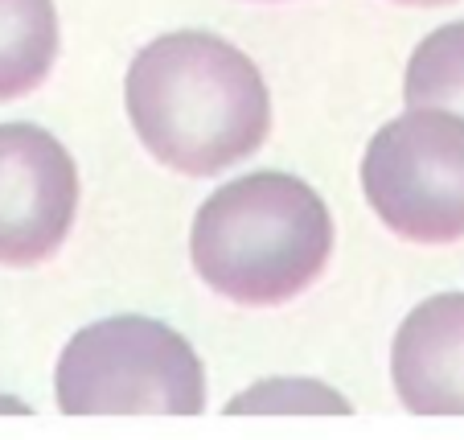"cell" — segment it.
Masks as SVG:
<instances>
[{
    "instance_id": "obj_7",
    "label": "cell",
    "mask_w": 464,
    "mask_h": 440,
    "mask_svg": "<svg viewBox=\"0 0 464 440\" xmlns=\"http://www.w3.org/2000/svg\"><path fill=\"white\" fill-rule=\"evenodd\" d=\"M58 58L53 0H0V103L21 99Z\"/></svg>"
},
{
    "instance_id": "obj_1",
    "label": "cell",
    "mask_w": 464,
    "mask_h": 440,
    "mask_svg": "<svg viewBox=\"0 0 464 440\" xmlns=\"http://www.w3.org/2000/svg\"><path fill=\"white\" fill-rule=\"evenodd\" d=\"M136 141L173 173H227L272 132L259 66L218 34L177 29L149 42L123 83Z\"/></svg>"
},
{
    "instance_id": "obj_2",
    "label": "cell",
    "mask_w": 464,
    "mask_h": 440,
    "mask_svg": "<svg viewBox=\"0 0 464 440\" xmlns=\"http://www.w3.org/2000/svg\"><path fill=\"white\" fill-rule=\"evenodd\" d=\"M334 256V214L308 181L280 169L235 177L193 214L189 259L235 305H284Z\"/></svg>"
},
{
    "instance_id": "obj_5",
    "label": "cell",
    "mask_w": 464,
    "mask_h": 440,
    "mask_svg": "<svg viewBox=\"0 0 464 440\" xmlns=\"http://www.w3.org/2000/svg\"><path fill=\"white\" fill-rule=\"evenodd\" d=\"M79 169L37 123H0V264L50 259L74 227Z\"/></svg>"
},
{
    "instance_id": "obj_4",
    "label": "cell",
    "mask_w": 464,
    "mask_h": 440,
    "mask_svg": "<svg viewBox=\"0 0 464 440\" xmlns=\"http://www.w3.org/2000/svg\"><path fill=\"white\" fill-rule=\"evenodd\" d=\"M362 190L399 239L460 243L464 115L448 107H411L382 123L362 161Z\"/></svg>"
},
{
    "instance_id": "obj_8",
    "label": "cell",
    "mask_w": 464,
    "mask_h": 440,
    "mask_svg": "<svg viewBox=\"0 0 464 440\" xmlns=\"http://www.w3.org/2000/svg\"><path fill=\"white\" fill-rule=\"evenodd\" d=\"M407 107H448L464 115V21L440 25L415 45L403 79Z\"/></svg>"
},
{
    "instance_id": "obj_9",
    "label": "cell",
    "mask_w": 464,
    "mask_h": 440,
    "mask_svg": "<svg viewBox=\"0 0 464 440\" xmlns=\"http://www.w3.org/2000/svg\"><path fill=\"white\" fill-rule=\"evenodd\" d=\"M227 412H337L350 416V399L342 391L324 387L313 379H272V383H255L238 399H230Z\"/></svg>"
},
{
    "instance_id": "obj_6",
    "label": "cell",
    "mask_w": 464,
    "mask_h": 440,
    "mask_svg": "<svg viewBox=\"0 0 464 440\" xmlns=\"http://www.w3.org/2000/svg\"><path fill=\"white\" fill-rule=\"evenodd\" d=\"M394 396L415 416H464V292H440L403 318L391 346Z\"/></svg>"
},
{
    "instance_id": "obj_3",
    "label": "cell",
    "mask_w": 464,
    "mask_h": 440,
    "mask_svg": "<svg viewBox=\"0 0 464 440\" xmlns=\"http://www.w3.org/2000/svg\"><path fill=\"white\" fill-rule=\"evenodd\" d=\"M53 396L66 416H198L206 370L177 329L123 313L71 337Z\"/></svg>"
},
{
    "instance_id": "obj_10",
    "label": "cell",
    "mask_w": 464,
    "mask_h": 440,
    "mask_svg": "<svg viewBox=\"0 0 464 440\" xmlns=\"http://www.w3.org/2000/svg\"><path fill=\"white\" fill-rule=\"evenodd\" d=\"M394 5H407V9H440V5H452V0H394Z\"/></svg>"
}]
</instances>
